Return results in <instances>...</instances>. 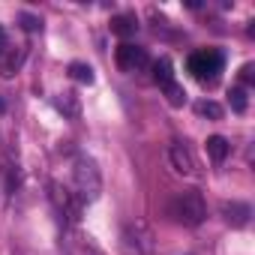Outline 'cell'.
Returning a JSON list of instances; mask_svg holds the SVG:
<instances>
[{
    "label": "cell",
    "instance_id": "14",
    "mask_svg": "<svg viewBox=\"0 0 255 255\" xmlns=\"http://www.w3.org/2000/svg\"><path fill=\"white\" fill-rule=\"evenodd\" d=\"M198 114H204V117H210V120H219V117H222V105L213 102V99H204V102H198Z\"/></svg>",
    "mask_w": 255,
    "mask_h": 255
},
{
    "label": "cell",
    "instance_id": "13",
    "mask_svg": "<svg viewBox=\"0 0 255 255\" xmlns=\"http://www.w3.org/2000/svg\"><path fill=\"white\" fill-rule=\"evenodd\" d=\"M162 90H165V96H168V102H171V105H183V102H186V90H183L177 81H171V84H168V87H162Z\"/></svg>",
    "mask_w": 255,
    "mask_h": 255
},
{
    "label": "cell",
    "instance_id": "9",
    "mask_svg": "<svg viewBox=\"0 0 255 255\" xmlns=\"http://www.w3.org/2000/svg\"><path fill=\"white\" fill-rule=\"evenodd\" d=\"M153 81L159 84V87H168L171 81H174V72H171V60H156L153 63Z\"/></svg>",
    "mask_w": 255,
    "mask_h": 255
},
{
    "label": "cell",
    "instance_id": "19",
    "mask_svg": "<svg viewBox=\"0 0 255 255\" xmlns=\"http://www.w3.org/2000/svg\"><path fill=\"white\" fill-rule=\"evenodd\" d=\"M252 72H255V66H252V63H246V66H243V72H240V78L249 84V81H252Z\"/></svg>",
    "mask_w": 255,
    "mask_h": 255
},
{
    "label": "cell",
    "instance_id": "16",
    "mask_svg": "<svg viewBox=\"0 0 255 255\" xmlns=\"http://www.w3.org/2000/svg\"><path fill=\"white\" fill-rule=\"evenodd\" d=\"M57 108H60V111H66V114H75V111H78L75 93H63V99H57Z\"/></svg>",
    "mask_w": 255,
    "mask_h": 255
},
{
    "label": "cell",
    "instance_id": "1",
    "mask_svg": "<svg viewBox=\"0 0 255 255\" xmlns=\"http://www.w3.org/2000/svg\"><path fill=\"white\" fill-rule=\"evenodd\" d=\"M168 213L174 216V222L195 228V225H201V222L207 219V204H204L201 192H195V189H186V192H177V195L171 198V204H168Z\"/></svg>",
    "mask_w": 255,
    "mask_h": 255
},
{
    "label": "cell",
    "instance_id": "15",
    "mask_svg": "<svg viewBox=\"0 0 255 255\" xmlns=\"http://www.w3.org/2000/svg\"><path fill=\"white\" fill-rule=\"evenodd\" d=\"M231 108L234 111H246V90L243 87H234L231 90Z\"/></svg>",
    "mask_w": 255,
    "mask_h": 255
},
{
    "label": "cell",
    "instance_id": "18",
    "mask_svg": "<svg viewBox=\"0 0 255 255\" xmlns=\"http://www.w3.org/2000/svg\"><path fill=\"white\" fill-rule=\"evenodd\" d=\"M6 48H9V39H6V30H3V27H0V57H3V54H6Z\"/></svg>",
    "mask_w": 255,
    "mask_h": 255
},
{
    "label": "cell",
    "instance_id": "8",
    "mask_svg": "<svg viewBox=\"0 0 255 255\" xmlns=\"http://www.w3.org/2000/svg\"><path fill=\"white\" fill-rule=\"evenodd\" d=\"M228 150H231V144H228L222 135H210V138H207V156H210L216 165H219V162H225Z\"/></svg>",
    "mask_w": 255,
    "mask_h": 255
},
{
    "label": "cell",
    "instance_id": "5",
    "mask_svg": "<svg viewBox=\"0 0 255 255\" xmlns=\"http://www.w3.org/2000/svg\"><path fill=\"white\" fill-rule=\"evenodd\" d=\"M114 57H117V66H120L123 72H141V69L150 66L147 51H144L141 45H132V42H123Z\"/></svg>",
    "mask_w": 255,
    "mask_h": 255
},
{
    "label": "cell",
    "instance_id": "11",
    "mask_svg": "<svg viewBox=\"0 0 255 255\" xmlns=\"http://www.w3.org/2000/svg\"><path fill=\"white\" fill-rule=\"evenodd\" d=\"M18 63H21V54H15V51L3 54V57H0V75H3V78H12L15 69H18Z\"/></svg>",
    "mask_w": 255,
    "mask_h": 255
},
{
    "label": "cell",
    "instance_id": "7",
    "mask_svg": "<svg viewBox=\"0 0 255 255\" xmlns=\"http://www.w3.org/2000/svg\"><path fill=\"white\" fill-rule=\"evenodd\" d=\"M168 159H171L174 171H180V174H192V171H195L192 153H189L183 144H171V147H168Z\"/></svg>",
    "mask_w": 255,
    "mask_h": 255
},
{
    "label": "cell",
    "instance_id": "6",
    "mask_svg": "<svg viewBox=\"0 0 255 255\" xmlns=\"http://www.w3.org/2000/svg\"><path fill=\"white\" fill-rule=\"evenodd\" d=\"M222 216H225L228 225L243 228V225L249 222V216H252V207H249L246 201H225V204H222Z\"/></svg>",
    "mask_w": 255,
    "mask_h": 255
},
{
    "label": "cell",
    "instance_id": "10",
    "mask_svg": "<svg viewBox=\"0 0 255 255\" xmlns=\"http://www.w3.org/2000/svg\"><path fill=\"white\" fill-rule=\"evenodd\" d=\"M111 30H114L117 36H129V33H135V18H132V15H117V18L111 21Z\"/></svg>",
    "mask_w": 255,
    "mask_h": 255
},
{
    "label": "cell",
    "instance_id": "12",
    "mask_svg": "<svg viewBox=\"0 0 255 255\" xmlns=\"http://www.w3.org/2000/svg\"><path fill=\"white\" fill-rule=\"evenodd\" d=\"M69 75L75 78V81H81V84H93V69L87 66V63H69Z\"/></svg>",
    "mask_w": 255,
    "mask_h": 255
},
{
    "label": "cell",
    "instance_id": "3",
    "mask_svg": "<svg viewBox=\"0 0 255 255\" xmlns=\"http://www.w3.org/2000/svg\"><path fill=\"white\" fill-rule=\"evenodd\" d=\"M186 66H189V72H192L201 84H213V81L219 78L222 66H225V57H222V51H216V48H201V51H192V54H189Z\"/></svg>",
    "mask_w": 255,
    "mask_h": 255
},
{
    "label": "cell",
    "instance_id": "4",
    "mask_svg": "<svg viewBox=\"0 0 255 255\" xmlns=\"http://www.w3.org/2000/svg\"><path fill=\"white\" fill-rule=\"evenodd\" d=\"M123 249H126V255H150L153 237L144 222H129L123 228Z\"/></svg>",
    "mask_w": 255,
    "mask_h": 255
},
{
    "label": "cell",
    "instance_id": "2",
    "mask_svg": "<svg viewBox=\"0 0 255 255\" xmlns=\"http://www.w3.org/2000/svg\"><path fill=\"white\" fill-rule=\"evenodd\" d=\"M72 177H75V189H78L81 201H96L99 198V192H102V174H99V168H96V162L90 156H78L75 159Z\"/></svg>",
    "mask_w": 255,
    "mask_h": 255
},
{
    "label": "cell",
    "instance_id": "17",
    "mask_svg": "<svg viewBox=\"0 0 255 255\" xmlns=\"http://www.w3.org/2000/svg\"><path fill=\"white\" fill-rule=\"evenodd\" d=\"M21 21H24V30H39V18H36V15L21 12Z\"/></svg>",
    "mask_w": 255,
    "mask_h": 255
}]
</instances>
